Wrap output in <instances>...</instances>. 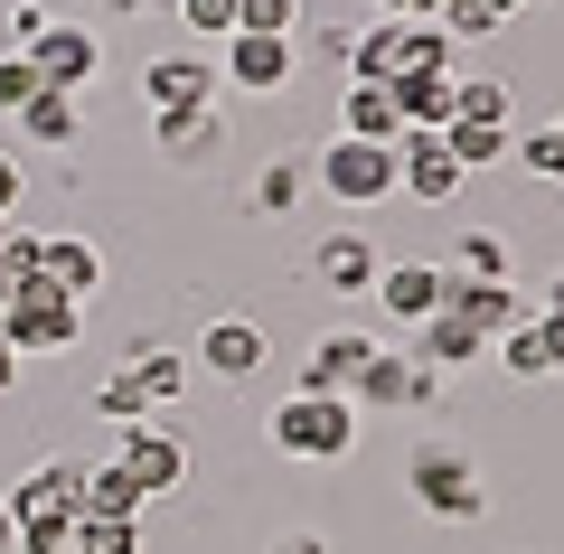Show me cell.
<instances>
[{
  "label": "cell",
  "instance_id": "obj_1",
  "mask_svg": "<svg viewBox=\"0 0 564 554\" xmlns=\"http://www.w3.org/2000/svg\"><path fill=\"white\" fill-rule=\"evenodd\" d=\"M348 76L358 85H404V76H452V39L433 20H377L348 39Z\"/></svg>",
  "mask_w": 564,
  "mask_h": 554
},
{
  "label": "cell",
  "instance_id": "obj_2",
  "mask_svg": "<svg viewBox=\"0 0 564 554\" xmlns=\"http://www.w3.org/2000/svg\"><path fill=\"white\" fill-rule=\"evenodd\" d=\"M263 433H273L282 460H348V452H358V404L292 385V395L273 404V423H263Z\"/></svg>",
  "mask_w": 564,
  "mask_h": 554
},
{
  "label": "cell",
  "instance_id": "obj_3",
  "mask_svg": "<svg viewBox=\"0 0 564 554\" xmlns=\"http://www.w3.org/2000/svg\"><path fill=\"white\" fill-rule=\"evenodd\" d=\"M404 489H414L423 517H443V526H470V517L489 508L480 460H470L462 442H414V460H404Z\"/></svg>",
  "mask_w": 564,
  "mask_h": 554
},
{
  "label": "cell",
  "instance_id": "obj_4",
  "mask_svg": "<svg viewBox=\"0 0 564 554\" xmlns=\"http://www.w3.org/2000/svg\"><path fill=\"white\" fill-rule=\"evenodd\" d=\"M0 338L20 357H66L85 338V301H66L57 282H20V292L0 301Z\"/></svg>",
  "mask_w": 564,
  "mask_h": 554
},
{
  "label": "cell",
  "instance_id": "obj_5",
  "mask_svg": "<svg viewBox=\"0 0 564 554\" xmlns=\"http://www.w3.org/2000/svg\"><path fill=\"white\" fill-rule=\"evenodd\" d=\"M0 508L20 517V535H76V517H85V460H39Z\"/></svg>",
  "mask_w": 564,
  "mask_h": 554
},
{
  "label": "cell",
  "instance_id": "obj_6",
  "mask_svg": "<svg viewBox=\"0 0 564 554\" xmlns=\"http://www.w3.org/2000/svg\"><path fill=\"white\" fill-rule=\"evenodd\" d=\"M311 178H321L339 207H377V198H395V141H329L321 160H311Z\"/></svg>",
  "mask_w": 564,
  "mask_h": 554
},
{
  "label": "cell",
  "instance_id": "obj_7",
  "mask_svg": "<svg viewBox=\"0 0 564 554\" xmlns=\"http://www.w3.org/2000/svg\"><path fill=\"white\" fill-rule=\"evenodd\" d=\"M462 160L443 151V132H395V198H423V207H452L462 198Z\"/></svg>",
  "mask_w": 564,
  "mask_h": 554
},
{
  "label": "cell",
  "instance_id": "obj_8",
  "mask_svg": "<svg viewBox=\"0 0 564 554\" xmlns=\"http://www.w3.org/2000/svg\"><path fill=\"white\" fill-rule=\"evenodd\" d=\"M113 470L132 479L141 498H170L188 479V442L180 433H161V423H122V452H113Z\"/></svg>",
  "mask_w": 564,
  "mask_h": 554
},
{
  "label": "cell",
  "instance_id": "obj_9",
  "mask_svg": "<svg viewBox=\"0 0 564 554\" xmlns=\"http://www.w3.org/2000/svg\"><path fill=\"white\" fill-rule=\"evenodd\" d=\"M292 66H302V39H254V29H236L226 57H217V85H236V95H282Z\"/></svg>",
  "mask_w": 564,
  "mask_h": 554
},
{
  "label": "cell",
  "instance_id": "obj_10",
  "mask_svg": "<svg viewBox=\"0 0 564 554\" xmlns=\"http://www.w3.org/2000/svg\"><path fill=\"white\" fill-rule=\"evenodd\" d=\"M29 66H39V85H57V95H85V85L104 76V39L85 20H47V39L29 47Z\"/></svg>",
  "mask_w": 564,
  "mask_h": 554
},
{
  "label": "cell",
  "instance_id": "obj_11",
  "mask_svg": "<svg viewBox=\"0 0 564 554\" xmlns=\"http://www.w3.org/2000/svg\"><path fill=\"white\" fill-rule=\"evenodd\" d=\"M141 95H151V113H198V104H217V66H207L198 47L151 57V66H141Z\"/></svg>",
  "mask_w": 564,
  "mask_h": 554
},
{
  "label": "cell",
  "instance_id": "obj_12",
  "mask_svg": "<svg viewBox=\"0 0 564 554\" xmlns=\"http://www.w3.org/2000/svg\"><path fill=\"white\" fill-rule=\"evenodd\" d=\"M433 395H443V377L423 357H395V348H377L358 367V385H348V404H433Z\"/></svg>",
  "mask_w": 564,
  "mask_h": 554
},
{
  "label": "cell",
  "instance_id": "obj_13",
  "mask_svg": "<svg viewBox=\"0 0 564 554\" xmlns=\"http://www.w3.org/2000/svg\"><path fill=\"white\" fill-rule=\"evenodd\" d=\"M311 273H321V292L358 301V292H377L386 254H377V245H367V236H321V245H311Z\"/></svg>",
  "mask_w": 564,
  "mask_h": 554
},
{
  "label": "cell",
  "instance_id": "obj_14",
  "mask_svg": "<svg viewBox=\"0 0 564 554\" xmlns=\"http://www.w3.org/2000/svg\"><path fill=\"white\" fill-rule=\"evenodd\" d=\"M443 292H452V273H443V263H386V273H377L386 319H414V329H423L433 311H443Z\"/></svg>",
  "mask_w": 564,
  "mask_h": 554
},
{
  "label": "cell",
  "instance_id": "obj_15",
  "mask_svg": "<svg viewBox=\"0 0 564 554\" xmlns=\"http://www.w3.org/2000/svg\"><path fill=\"white\" fill-rule=\"evenodd\" d=\"M198 367L226 377V385H245L263 367V329H254V319H207V329H198Z\"/></svg>",
  "mask_w": 564,
  "mask_h": 554
},
{
  "label": "cell",
  "instance_id": "obj_16",
  "mask_svg": "<svg viewBox=\"0 0 564 554\" xmlns=\"http://www.w3.org/2000/svg\"><path fill=\"white\" fill-rule=\"evenodd\" d=\"M367 357H377V338H367V329H329L321 348L302 357V385H311V395H348Z\"/></svg>",
  "mask_w": 564,
  "mask_h": 554
},
{
  "label": "cell",
  "instance_id": "obj_17",
  "mask_svg": "<svg viewBox=\"0 0 564 554\" xmlns=\"http://www.w3.org/2000/svg\"><path fill=\"white\" fill-rule=\"evenodd\" d=\"M443 311H462L470 329H480L489 348H499V338H508V329H518V319H527V301L508 292V282H462V273H452V292H443Z\"/></svg>",
  "mask_w": 564,
  "mask_h": 554
},
{
  "label": "cell",
  "instance_id": "obj_18",
  "mask_svg": "<svg viewBox=\"0 0 564 554\" xmlns=\"http://www.w3.org/2000/svg\"><path fill=\"white\" fill-rule=\"evenodd\" d=\"M39 282H57L66 301H95L104 292V254L85 236H39Z\"/></svg>",
  "mask_w": 564,
  "mask_h": 554
},
{
  "label": "cell",
  "instance_id": "obj_19",
  "mask_svg": "<svg viewBox=\"0 0 564 554\" xmlns=\"http://www.w3.org/2000/svg\"><path fill=\"white\" fill-rule=\"evenodd\" d=\"M151 141H161V160L198 170V160L226 141V113H217V104H198V113H151Z\"/></svg>",
  "mask_w": 564,
  "mask_h": 554
},
{
  "label": "cell",
  "instance_id": "obj_20",
  "mask_svg": "<svg viewBox=\"0 0 564 554\" xmlns=\"http://www.w3.org/2000/svg\"><path fill=\"white\" fill-rule=\"evenodd\" d=\"M10 122H20V132L39 141V151H76V132H85V104H76V95H57V85H39V95H29Z\"/></svg>",
  "mask_w": 564,
  "mask_h": 554
},
{
  "label": "cell",
  "instance_id": "obj_21",
  "mask_svg": "<svg viewBox=\"0 0 564 554\" xmlns=\"http://www.w3.org/2000/svg\"><path fill=\"white\" fill-rule=\"evenodd\" d=\"M339 132H348V141H395L404 113H395L386 85H358V76H348V85H339Z\"/></svg>",
  "mask_w": 564,
  "mask_h": 554
},
{
  "label": "cell",
  "instance_id": "obj_22",
  "mask_svg": "<svg viewBox=\"0 0 564 554\" xmlns=\"http://www.w3.org/2000/svg\"><path fill=\"white\" fill-rule=\"evenodd\" d=\"M122 377H132V385H141V404L161 414V404H180V395H188V357H180V348H132V357H122Z\"/></svg>",
  "mask_w": 564,
  "mask_h": 554
},
{
  "label": "cell",
  "instance_id": "obj_23",
  "mask_svg": "<svg viewBox=\"0 0 564 554\" xmlns=\"http://www.w3.org/2000/svg\"><path fill=\"white\" fill-rule=\"evenodd\" d=\"M470 357H489V338L470 329L462 311H433V319H423V367H433V377H443V367H470Z\"/></svg>",
  "mask_w": 564,
  "mask_h": 554
},
{
  "label": "cell",
  "instance_id": "obj_24",
  "mask_svg": "<svg viewBox=\"0 0 564 554\" xmlns=\"http://www.w3.org/2000/svg\"><path fill=\"white\" fill-rule=\"evenodd\" d=\"M452 76H462V66H452ZM452 76H404V85H386L395 113H404V132H443V122H452Z\"/></svg>",
  "mask_w": 564,
  "mask_h": 554
},
{
  "label": "cell",
  "instance_id": "obj_25",
  "mask_svg": "<svg viewBox=\"0 0 564 554\" xmlns=\"http://www.w3.org/2000/svg\"><path fill=\"white\" fill-rule=\"evenodd\" d=\"M443 151L462 170H489V160H518V132L508 122H443Z\"/></svg>",
  "mask_w": 564,
  "mask_h": 554
},
{
  "label": "cell",
  "instance_id": "obj_26",
  "mask_svg": "<svg viewBox=\"0 0 564 554\" xmlns=\"http://www.w3.org/2000/svg\"><path fill=\"white\" fill-rule=\"evenodd\" d=\"M508 20H518L508 0H443V10H433V29H443L452 47H462V39H489V29H508Z\"/></svg>",
  "mask_w": 564,
  "mask_h": 554
},
{
  "label": "cell",
  "instance_id": "obj_27",
  "mask_svg": "<svg viewBox=\"0 0 564 554\" xmlns=\"http://www.w3.org/2000/svg\"><path fill=\"white\" fill-rule=\"evenodd\" d=\"M141 508H151V498H141L113 460H104V470H85V517H132V526H141Z\"/></svg>",
  "mask_w": 564,
  "mask_h": 554
},
{
  "label": "cell",
  "instance_id": "obj_28",
  "mask_svg": "<svg viewBox=\"0 0 564 554\" xmlns=\"http://www.w3.org/2000/svg\"><path fill=\"white\" fill-rule=\"evenodd\" d=\"M452 122H508V85L499 76H452Z\"/></svg>",
  "mask_w": 564,
  "mask_h": 554
},
{
  "label": "cell",
  "instance_id": "obj_29",
  "mask_svg": "<svg viewBox=\"0 0 564 554\" xmlns=\"http://www.w3.org/2000/svg\"><path fill=\"white\" fill-rule=\"evenodd\" d=\"M302 160H263V170H254V207H263V217H292V207H302Z\"/></svg>",
  "mask_w": 564,
  "mask_h": 554
},
{
  "label": "cell",
  "instance_id": "obj_30",
  "mask_svg": "<svg viewBox=\"0 0 564 554\" xmlns=\"http://www.w3.org/2000/svg\"><path fill=\"white\" fill-rule=\"evenodd\" d=\"M20 282H39V236L10 217V226H0V301L20 292Z\"/></svg>",
  "mask_w": 564,
  "mask_h": 554
},
{
  "label": "cell",
  "instance_id": "obj_31",
  "mask_svg": "<svg viewBox=\"0 0 564 554\" xmlns=\"http://www.w3.org/2000/svg\"><path fill=\"white\" fill-rule=\"evenodd\" d=\"M236 29H254V39H302V0H236Z\"/></svg>",
  "mask_w": 564,
  "mask_h": 554
},
{
  "label": "cell",
  "instance_id": "obj_32",
  "mask_svg": "<svg viewBox=\"0 0 564 554\" xmlns=\"http://www.w3.org/2000/svg\"><path fill=\"white\" fill-rule=\"evenodd\" d=\"M76 554H141L132 517H76Z\"/></svg>",
  "mask_w": 564,
  "mask_h": 554
},
{
  "label": "cell",
  "instance_id": "obj_33",
  "mask_svg": "<svg viewBox=\"0 0 564 554\" xmlns=\"http://www.w3.org/2000/svg\"><path fill=\"white\" fill-rule=\"evenodd\" d=\"M518 170H536V178H555V188H564V122H536V132L518 141Z\"/></svg>",
  "mask_w": 564,
  "mask_h": 554
},
{
  "label": "cell",
  "instance_id": "obj_34",
  "mask_svg": "<svg viewBox=\"0 0 564 554\" xmlns=\"http://www.w3.org/2000/svg\"><path fill=\"white\" fill-rule=\"evenodd\" d=\"M170 20H180L188 29V39H236V0H180V10H170Z\"/></svg>",
  "mask_w": 564,
  "mask_h": 554
},
{
  "label": "cell",
  "instance_id": "obj_35",
  "mask_svg": "<svg viewBox=\"0 0 564 554\" xmlns=\"http://www.w3.org/2000/svg\"><path fill=\"white\" fill-rule=\"evenodd\" d=\"M95 414H104V423H151V404H141V385L113 367V377L95 385Z\"/></svg>",
  "mask_w": 564,
  "mask_h": 554
},
{
  "label": "cell",
  "instance_id": "obj_36",
  "mask_svg": "<svg viewBox=\"0 0 564 554\" xmlns=\"http://www.w3.org/2000/svg\"><path fill=\"white\" fill-rule=\"evenodd\" d=\"M29 95H39V66H29V47H0V113H20Z\"/></svg>",
  "mask_w": 564,
  "mask_h": 554
},
{
  "label": "cell",
  "instance_id": "obj_37",
  "mask_svg": "<svg viewBox=\"0 0 564 554\" xmlns=\"http://www.w3.org/2000/svg\"><path fill=\"white\" fill-rule=\"evenodd\" d=\"M462 282H508V245L499 236H462Z\"/></svg>",
  "mask_w": 564,
  "mask_h": 554
},
{
  "label": "cell",
  "instance_id": "obj_38",
  "mask_svg": "<svg viewBox=\"0 0 564 554\" xmlns=\"http://www.w3.org/2000/svg\"><path fill=\"white\" fill-rule=\"evenodd\" d=\"M499 367H508V377H527V385L545 377V348H536V329H527V319H518V329L499 338Z\"/></svg>",
  "mask_w": 564,
  "mask_h": 554
},
{
  "label": "cell",
  "instance_id": "obj_39",
  "mask_svg": "<svg viewBox=\"0 0 564 554\" xmlns=\"http://www.w3.org/2000/svg\"><path fill=\"white\" fill-rule=\"evenodd\" d=\"M10 10V47H39L47 39V0H0Z\"/></svg>",
  "mask_w": 564,
  "mask_h": 554
},
{
  "label": "cell",
  "instance_id": "obj_40",
  "mask_svg": "<svg viewBox=\"0 0 564 554\" xmlns=\"http://www.w3.org/2000/svg\"><path fill=\"white\" fill-rule=\"evenodd\" d=\"M527 329L545 348V377H564V311H527Z\"/></svg>",
  "mask_w": 564,
  "mask_h": 554
},
{
  "label": "cell",
  "instance_id": "obj_41",
  "mask_svg": "<svg viewBox=\"0 0 564 554\" xmlns=\"http://www.w3.org/2000/svg\"><path fill=\"white\" fill-rule=\"evenodd\" d=\"M10 217H20V160L0 151V226H10Z\"/></svg>",
  "mask_w": 564,
  "mask_h": 554
},
{
  "label": "cell",
  "instance_id": "obj_42",
  "mask_svg": "<svg viewBox=\"0 0 564 554\" xmlns=\"http://www.w3.org/2000/svg\"><path fill=\"white\" fill-rule=\"evenodd\" d=\"M273 554H329V535H311V526H292V535H273Z\"/></svg>",
  "mask_w": 564,
  "mask_h": 554
},
{
  "label": "cell",
  "instance_id": "obj_43",
  "mask_svg": "<svg viewBox=\"0 0 564 554\" xmlns=\"http://www.w3.org/2000/svg\"><path fill=\"white\" fill-rule=\"evenodd\" d=\"M377 20H433V0H377Z\"/></svg>",
  "mask_w": 564,
  "mask_h": 554
},
{
  "label": "cell",
  "instance_id": "obj_44",
  "mask_svg": "<svg viewBox=\"0 0 564 554\" xmlns=\"http://www.w3.org/2000/svg\"><path fill=\"white\" fill-rule=\"evenodd\" d=\"M20 554H76V535H20Z\"/></svg>",
  "mask_w": 564,
  "mask_h": 554
},
{
  "label": "cell",
  "instance_id": "obj_45",
  "mask_svg": "<svg viewBox=\"0 0 564 554\" xmlns=\"http://www.w3.org/2000/svg\"><path fill=\"white\" fill-rule=\"evenodd\" d=\"M20 367H29V357L10 348V338H0V395H10V385H20Z\"/></svg>",
  "mask_w": 564,
  "mask_h": 554
},
{
  "label": "cell",
  "instance_id": "obj_46",
  "mask_svg": "<svg viewBox=\"0 0 564 554\" xmlns=\"http://www.w3.org/2000/svg\"><path fill=\"white\" fill-rule=\"evenodd\" d=\"M0 554H20V517L10 508H0Z\"/></svg>",
  "mask_w": 564,
  "mask_h": 554
},
{
  "label": "cell",
  "instance_id": "obj_47",
  "mask_svg": "<svg viewBox=\"0 0 564 554\" xmlns=\"http://www.w3.org/2000/svg\"><path fill=\"white\" fill-rule=\"evenodd\" d=\"M545 311H564V273H555V282H545Z\"/></svg>",
  "mask_w": 564,
  "mask_h": 554
},
{
  "label": "cell",
  "instance_id": "obj_48",
  "mask_svg": "<svg viewBox=\"0 0 564 554\" xmlns=\"http://www.w3.org/2000/svg\"><path fill=\"white\" fill-rule=\"evenodd\" d=\"M104 10H122V20H132V10H141V0H104Z\"/></svg>",
  "mask_w": 564,
  "mask_h": 554
},
{
  "label": "cell",
  "instance_id": "obj_49",
  "mask_svg": "<svg viewBox=\"0 0 564 554\" xmlns=\"http://www.w3.org/2000/svg\"><path fill=\"white\" fill-rule=\"evenodd\" d=\"M141 10H180V0H141Z\"/></svg>",
  "mask_w": 564,
  "mask_h": 554
},
{
  "label": "cell",
  "instance_id": "obj_50",
  "mask_svg": "<svg viewBox=\"0 0 564 554\" xmlns=\"http://www.w3.org/2000/svg\"><path fill=\"white\" fill-rule=\"evenodd\" d=\"M508 10H536V0H508Z\"/></svg>",
  "mask_w": 564,
  "mask_h": 554
},
{
  "label": "cell",
  "instance_id": "obj_51",
  "mask_svg": "<svg viewBox=\"0 0 564 554\" xmlns=\"http://www.w3.org/2000/svg\"><path fill=\"white\" fill-rule=\"evenodd\" d=\"M433 10H443V0H433Z\"/></svg>",
  "mask_w": 564,
  "mask_h": 554
}]
</instances>
